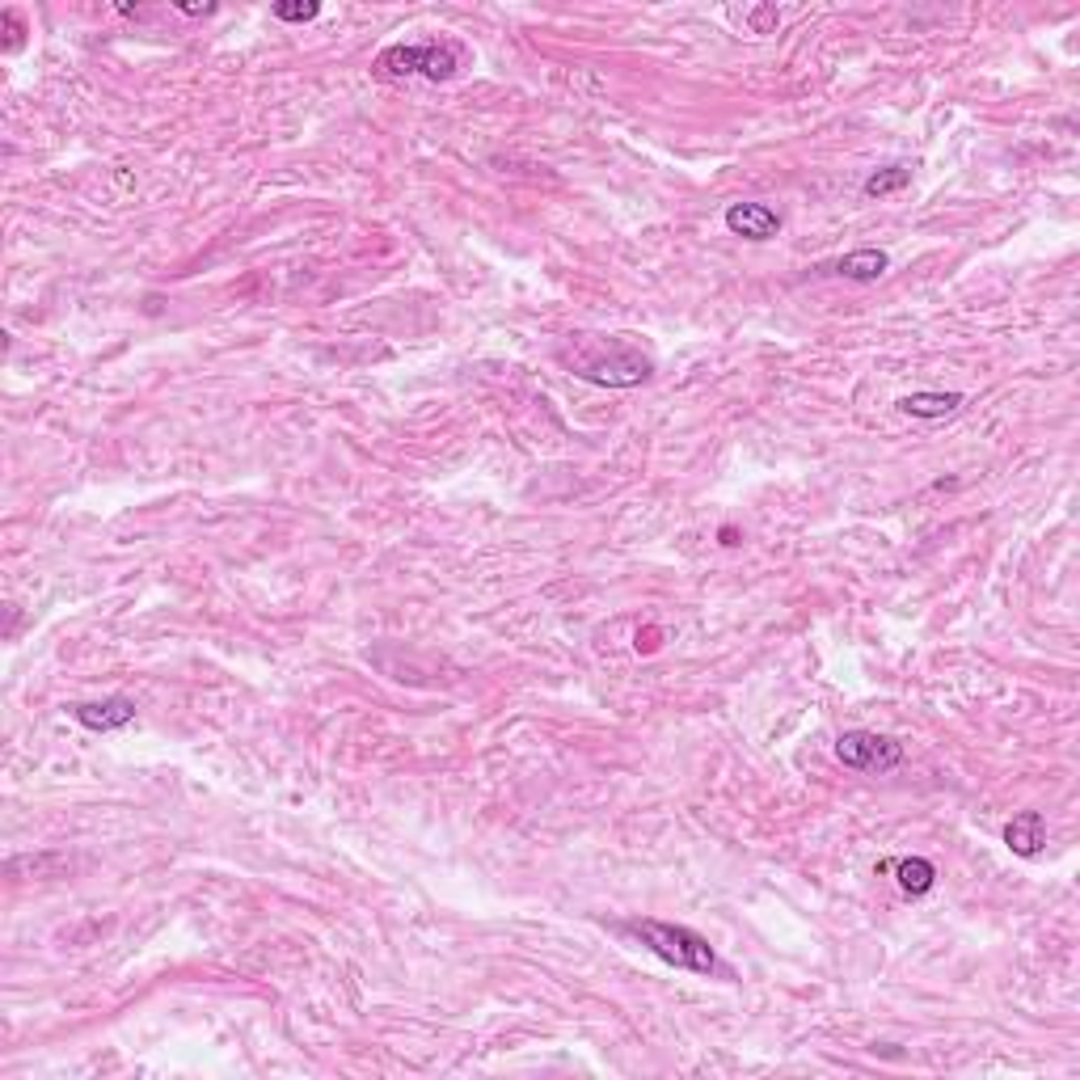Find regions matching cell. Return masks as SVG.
<instances>
[{
	"label": "cell",
	"mask_w": 1080,
	"mask_h": 1080,
	"mask_svg": "<svg viewBox=\"0 0 1080 1080\" xmlns=\"http://www.w3.org/2000/svg\"><path fill=\"white\" fill-rule=\"evenodd\" d=\"M621 933L638 937L654 959H663L675 971H688V975H714L718 971V954L714 945L701 933L684 929V924H667V920H629L621 924Z\"/></svg>",
	"instance_id": "6da1fadb"
},
{
	"label": "cell",
	"mask_w": 1080,
	"mask_h": 1080,
	"mask_svg": "<svg viewBox=\"0 0 1080 1080\" xmlns=\"http://www.w3.org/2000/svg\"><path fill=\"white\" fill-rule=\"evenodd\" d=\"M878 869H890L903 895H929L937 887V865L929 857H903V862H887Z\"/></svg>",
	"instance_id": "30bf717a"
},
{
	"label": "cell",
	"mask_w": 1080,
	"mask_h": 1080,
	"mask_svg": "<svg viewBox=\"0 0 1080 1080\" xmlns=\"http://www.w3.org/2000/svg\"><path fill=\"white\" fill-rule=\"evenodd\" d=\"M721 545H739V532H735V528H721Z\"/></svg>",
	"instance_id": "9a60e30c"
},
{
	"label": "cell",
	"mask_w": 1080,
	"mask_h": 1080,
	"mask_svg": "<svg viewBox=\"0 0 1080 1080\" xmlns=\"http://www.w3.org/2000/svg\"><path fill=\"white\" fill-rule=\"evenodd\" d=\"M182 13H191V18H203V13H216V4H182Z\"/></svg>",
	"instance_id": "5bb4252c"
},
{
	"label": "cell",
	"mask_w": 1080,
	"mask_h": 1080,
	"mask_svg": "<svg viewBox=\"0 0 1080 1080\" xmlns=\"http://www.w3.org/2000/svg\"><path fill=\"white\" fill-rule=\"evenodd\" d=\"M966 406V397L962 393H908V397H899V409L903 414H912V418H924V423H937V418H950V414H959Z\"/></svg>",
	"instance_id": "ba28073f"
},
{
	"label": "cell",
	"mask_w": 1080,
	"mask_h": 1080,
	"mask_svg": "<svg viewBox=\"0 0 1080 1080\" xmlns=\"http://www.w3.org/2000/svg\"><path fill=\"white\" fill-rule=\"evenodd\" d=\"M836 760L853 772H890L903 764V744H895L878 730H844L836 739Z\"/></svg>",
	"instance_id": "277c9868"
},
{
	"label": "cell",
	"mask_w": 1080,
	"mask_h": 1080,
	"mask_svg": "<svg viewBox=\"0 0 1080 1080\" xmlns=\"http://www.w3.org/2000/svg\"><path fill=\"white\" fill-rule=\"evenodd\" d=\"M726 228L744 240H772L781 233V212H772L769 203H730Z\"/></svg>",
	"instance_id": "8992f818"
},
{
	"label": "cell",
	"mask_w": 1080,
	"mask_h": 1080,
	"mask_svg": "<svg viewBox=\"0 0 1080 1080\" xmlns=\"http://www.w3.org/2000/svg\"><path fill=\"white\" fill-rule=\"evenodd\" d=\"M777 22H781L777 9H751V30H756V34H769Z\"/></svg>",
	"instance_id": "4fadbf2b"
},
{
	"label": "cell",
	"mask_w": 1080,
	"mask_h": 1080,
	"mask_svg": "<svg viewBox=\"0 0 1080 1080\" xmlns=\"http://www.w3.org/2000/svg\"><path fill=\"white\" fill-rule=\"evenodd\" d=\"M1005 844L1013 857H1026V862L1038 857L1047 848V819H1042V811H1022V815L1008 819Z\"/></svg>",
	"instance_id": "52a82bcc"
},
{
	"label": "cell",
	"mask_w": 1080,
	"mask_h": 1080,
	"mask_svg": "<svg viewBox=\"0 0 1080 1080\" xmlns=\"http://www.w3.org/2000/svg\"><path fill=\"white\" fill-rule=\"evenodd\" d=\"M317 13H321L317 0H309V4H275V9H270L275 22H312Z\"/></svg>",
	"instance_id": "7c38bea8"
},
{
	"label": "cell",
	"mask_w": 1080,
	"mask_h": 1080,
	"mask_svg": "<svg viewBox=\"0 0 1080 1080\" xmlns=\"http://www.w3.org/2000/svg\"><path fill=\"white\" fill-rule=\"evenodd\" d=\"M887 249H874V245H865V249H853V254H844L841 263H836V275L844 279H853V284H878L883 275H887Z\"/></svg>",
	"instance_id": "9c48e42d"
},
{
	"label": "cell",
	"mask_w": 1080,
	"mask_h": 1080,
	"mask_svg": "<svg viewBox=\"0 0 1080 1080\" xmlns=\"http://www.w3.org/2000/svg\"><path fill=\"white\" fill-rule=\"evenodd\" d=\"M903 186H912V169L887 165V169H878V173H869L862 191L869 194V199H883V194H895V191H903Z\"/></svg>",
	"instance_id": "8fae6325"
},
{
	"label": "cell",
	"mask_w": 1080,
	"mask_h": 1080,
	"mask_svg": "<svg viewBox=\"0 0 1080 1080\" xmlns=\"http://www.w3.org/2000/svg\"><path fill=\"white\" fill-rule=\"evenodd\" d=\"M73 718L85 726V730H97V735H110V730H122L136 721V701L131 696H106V701H85V705H73Z\"/></svg>",
	"instance_id": "5b68a950"
},
{
	"label": "cell",
	"mask_w": 1080,
	"mask_h": 1080,
	"mask_svg": "<svg viewBox=\"0 0 1080 1080\" xmlns=\"http://www.w3.org/2000/svg\"><path fill=\"white\" fill-rule=\"evenodd\" d=\"M575 376L582 381H591V385H603V388H633V385H646L650 372H654V363L650 355H642L638 346H629L621 338H608L600 346H587L582 355H575Z\"/></svg>",
	"instance_id": "7a4b0ae2"
},
{
	"label": "cell",
	"mask_w": 1080,
	"mask_h": 1080,
	"mask_svg": "<svg viewBox=\"0 0 1080 1080\" xmlns=\"http://www.w3.org/2000/svg\"><path fill=\"white\" fill-rule=\"evenodd\" d=\"M460 55L457 43H393L381 51L376 73L381 76H423V81H448L457 76Z\"/></svg>",
	"instance_id": "3957f363"
}]
</instances>
